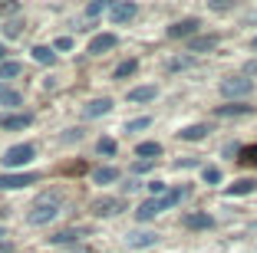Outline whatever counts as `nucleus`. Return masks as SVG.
<instances>
[{
  "label": "nucleus",
  "instance_id": "obj_37",
  "mask_svg": "<svg viewBox=\"0 0 257 253\" xmlns=\"http://www.w3.org/2000/svg\"><path fill=\"white\" fill-rule=\"evenodd\" d=\"M250 20H257V10H254V14H250Z\"/></svg>",
  "mask_w": 257,
  "mask_h": 253
},
{
  "label": "nucleus",
  "instance_id": "obj_36",
  "mask_svg": "<svg viewBox=\"0 0 257 253\" xmlns=\"http://www.w3.org/2000/svg\"><path fill=\"white\" fill-rule=\"evenodd\" d=\"M247 73H257V60H254V63H250V66H247Z\"/></svg>",
  "mask_w": 257,
  "mask_h": 253
},
{
  "label": "nucleus",
  "instance_id": "obj_35",
  "mask_svg": "<svg viewBox=\"0 0 257 253\" xmlns=\"http://www.w3.org/2000/svg\"><path fill=\"white\" fill-rule=\"evenodd\" d=\"M0 63H7V50L4 46H0Z\"/></svg>",
  "mask_w": 257,
  "mask_h": 253
},
{
  "label": "nucleus",
  "instance_id": "obj_28",
  "mask_svg": "<svg viewBox=\"0 0 257 253\" xmlns=\"http://www.w3.org/2000/svg\"><path fill=\"white\" fill-rule=\"evenodd\" d=\"M201 178L208 181V184H218V181H221V168H204Z\"/></svg>",
  "mask_w": 257,
  "mask_h": 253
},
{
  "label": "nucleus",
  "instance_id": "obj_3",
  "mask_svg": "<svg viewBox=\"0 0 257 253\" xmlns=\"http://www.w3.org/2000/svg\"><path fill=\"white\" fill-rule=\"evenodd\" d=\"M250 92H254V82H250L247 76H227V79L221 82V96L224 99H247Z\"/></svg>",
  "mask_w": 257,
  "mask_h": 253
},
{
  "label": "nucleus",
  "instance_id": "obj_34",
  "mask_svg": "<svg viewBox=\"0 0 257 253\" xmlns=\"http://www.w3.org/2000/svg\"><path fill=\"white\" fill-rule=\"evenodd\" d=\"M152 164H155V161H136V164H132V171H149Z\"/></svg>",
  "mask_w": 257,
  "mask_h": 253
},
{
  "label": "nucleus",
  "instance_id": "obj_24",
  "mask_svg": "<svg viewBox=\"0 0 257 253\" xmlns=\"http://www.w3.org/2000/svg\"><path fill=\"white\" fill-rule=\"evenodd\" d=\"M139 69V60H125V63H119V66H115V79H125V76H132Z\"/></svg>",
  "mask_w": 257,
  "mask_h": 253
},
{
  "label": "nucleus",
  "instance_id": "obj_22",
  "mask_svg": "<svg viewBox=\"0 0 257 253\" xmlns=\"http://www.w3.org/2000/svg\"><path fill=\"white\" fill-rule=\"evenodd\" d=\"M155 233H132V237H128V246H136V250H142V246H152L155 243Z\"/></svg>",
  "mask_w": 257,
  "mask_h": 253
},
{
  "label": "nucleus",
  "instance_id": "obj_18",
  "mask_svg": "<svg viewBox=\"0 0 257 253\" xmlns=\"http://www.w3.org/2000/svg\"><path fill=\"white\" fill-rule=\"evenodd\" d=\"M30 115H27V112H23V115H4V119H0V128H27L30 125Z\"/></svg>",
  "mask_w": 257,
  "mask_h": 253
},
{
  "label": "nucleus",
  "instance_id": "obj_17",
  "mask_svg": "<svg viewBox=\"0 0 257 253\" xmlns=\"http://www.w3.org/2000/svg\"><path fill=\"white\" fill-rule=\"evenodd\" d=\"M23 102V96L17 89H10V86H4L0 82V105H7V109H14V105H20Z\"/></svg>",
  "mask_w": 257,
  "mask_h": 253
},
{
  "label": "nucleus",
  "instance_id": "obj_33",
  "mask_svg": "<svg viewBox=\"0 0 257 253\" xmlns=\"http://www.w3.org/2000/svg\"><path fill=\"white\" fill-rule=\"evenodd\" d=\"M53 50H73V37H60L53 43Z\"/></svg>",
  "mask_w": 257,
  "mask_h": 253
},
{
  "label": "nucleus",
  "instance_id": "obj_19",
  "mask_svg": "<svg viewBox=\"0 0 257 253\" xmlns=\"http://www.w3.org/2000/svg\"><path fill=\"white\" fill-rule=\"evenodd\" d=\"M30 53H33V60L43 63V66H46V63L53 66V60H56V50H53V46H33Z\"/></svg>",
  "mask_w": 257,
  "mask_h": 253
},
{
  "label": "nucleus",
  "instance_id": "obj_29",
  "mask_svg": "<svg viewBox=\"0 0 257 253\" xmlns=\"http://www.w3.org/2000/svg\"><path fill=\"white\" fill-rule=\"evenodd\" d=\"M53 243H73L76 240V230H63V233H56V237H50Z\"/></svg>",
  "mask_w": 257,
  "mask_h": 253
},
{
  "label": "nucleus",
  "instance_id": "obj_10",
  "mask_svg": "<svg viewBox=\"0 0 257 253\" xmlns=\"http://www.w3.org/2000/svg\"><path fill=\"white\" fill-rule=\"evenodd\" d=\"M115 43H119L115 33H96V37L89 40V53H92V56H102V53H109Z\"/></svg>",
  "mask_w": 257,
  "mask_h": 253
},
{
  "label": "nucleus",
  "instance_id": "obj_32",
  "mask_svg": "<svg viewBox=\"0 0 257 253\" xmlns=\"http://www.w3.org/2000/svg\"><path fill=\"white\" fill-rule=\"evenodd\" d=\"M20 30H23V23H20V20H10L7 27H4V33H7V37H17Z\"/></svg>",
  "mask_w": 257,
  "mask_h": 253
},
{
  "label": "nucleus",
  "instance_id": "obj_1",
  "mask_svg": "<svg viewBox=\"0 0 257 253\" xmlns=\"http://www.w3.org/2000/svg\"><path fill=\"white\" fill-rule=\"evenodd\" d=\"M60 204H63V194H56V191L46 194V197H40V201L30 207V214H27V223H30V227H43V223L56 220Z\"/></svg>",
  "mask_w": 257,
  "mask_h": 253
},
{
  "label": "nucleus",
  "instance_id": "obj_13",
  "mask_svg": "<svg viewBox=\"0 0 257 253\" xmlns=\"http://www.w3.org/2000/svg\"><path fill=\"white\" fill-rule=\"evenodd\" d=\"M155 96H159L155 86H136V89H128V102H152Z\"/></svg>",
  "mask_w": 257,
  "mask_h": 253
},
{
  "label": "nucleus",
  "instance_id": "obj_9",
  "mask_svg": "<svg viewBox=\"0 0 257 253\" xmlns=\"http://www.w3.org/2000/svg\"><path fill=\"white\" fill-rule=\"evenodd\" d=\"M122 207H125L122 197H99V201L92 204V214H96V217H115Z\"/></svg>",
  "mask_w": 257,
  "mask_h": 253
},
{
  "label": "nucleus",
  "instance_id": "obj_38",
  "mask_svg": "<svg viewBox=\"0 0 257 253\" xmlns=\"http://www.w3.org/2000/svg\"><path fill=\"white\" fill-rule=\"evenodd\" d=\"M254 50H257V37H254Z\"/></svg>",
  "mask_w": 257,
  "mask_h": 253
},
{
  "label": "nucleus",
  "instance_id": "obj_30",
  "mask_svg": "<svg viewBox=\"0 0 257 253\" xmlns=\"http://www.w3.org/2000/svg\"><path fill=\"white\" fill-rule=\"evenodd\" d=\"M241 161L257 164V145H250V148H244V151H241Z\"/></svg>",
  "mask_w": 257,
  "mask_h": 253
},
{
  "label": "nucleus",
  "instance_id": "obj_2",
  "mask_svg": "<svg viewBox=\"0 0 257 253\" xmlns=\"http://www.w3.org/2000/svg\"><path fill=\"white\" fill-rule=\"evenodd\" d=\"M33 155H37V148H33L30 142H23V145H10L7 151H4V168L7 171H17V168H23V164H30L33 161Z\"/></svg>",
  "mask_w": 257,
  "mask_h": 253
},
{
  "label": "nucleus",
  "instance_id": "obj_21",
  "mask_svg": "<svg viewBox=\"0 0 257 253\" xmlns=\"http://www.w3.org/2000/svg\"><path fill=\"white\" fill-rule=\"evenodd\" d=\"M250 112H254V109H250V105H221V109L218 112H214V115H221V119H227V115H250Z\"/></svg>",
  "mask_w": 257,
  "mask_h": 253
},
{
  "label": "nucleus",
  "instance_id": "obj_12",
  "mask_svg": "<svg viewBox=\"0 0 257 253\" xmlns=\"http://www.w3.org/2000/svg\"><path fill=\"white\" fill-rule=\"evenodd\" d=\"M214 46H218V37H214V33L188 40V53H208V50H214Z\"/></svg>",
  "mask_w": 257,
  "mask_h": 253
},
{
  "label": "nucleus",
  "instance_id": "obj_20",
  "mask_svg": "<svg viewBox=\"0 0 257 253\" xmlns=\"http://www.w3.org/2000/svg\"><path fill=\"white\" fill-rule=\"evenodd\" d=\"M250 191H257V181L254 178H241V181H234V184L227 187L231 197H234V194H250Z\"/></svg>",
  "mask_w": 257,
  "mask_h": 253
},
{
  "label": "nucleus",
  "instance_id": "obj_11",
  "mask_svg": "<svg viewBox=\"0 0 257 253\" xmlns=\"http://www.w3.org/2000/svg\"><path fill=\"white\" fill-rule=\"evenodd\" d=\"M112 109V99H92V102H86V109H83V115L86 119H99V115H106V112Z\"/></svg>",
  "mask_w": 257,
  "mask_h": 253
},
{
  "label": "nucleus",
  "instance_id": "obj_15",
  "mask_svg": "<svg viewBox=\"0 0 257 253\" xmlns=\"http://www.w3.org/2000/svg\"><path fill=\"white\" fill-rule=\"evenodd\" d=\"M92 181H96V184H112V181H119V168H112V164L96 168V171H92Z\"/></svg>",
  "mask_w": 257,
  "mask_h": 253
},
{
  "label": "nucleus",
  "instance_id": "obj_25",
  "mask_svg": "<svg viewBox=\"0 0 257 253\" xmlns=\"http://www.w3.org/2000/svg\"><path fill=\"white\" fill-rule=\"evenodd\" d=\"M106 10H109L106 0H92V4H86V17H89V20H92V17H99V14H106Z\"/></svg>",
  "mask_w": 257,
  "mask_h": 253
},
{
  "label": "nucleus",
  "instance_id": "obj_16",
  "mask_svg": "<svg viewBox=\"0 0 257 253\" xmlns=\"http://www.w3.org/2000/svg\"><path fill=\"white\" fill-rule=\"evenodd\" d=\"M136 155L142 158V161H155V158L162 155V145H159V142H142V145L136 148Z\"/></svg>",
  "mask_w": 257,
  "mask_h": 253
},
{
  "label": "nucleus",
  "instance_id": "obj_31",
  "mask_svg": "<svg viewBox=\"0 0 257 253\" xmlns=\"http://www.w3.org/2000/svg\"><path fill=\"white\" fill-rule=\"evenodd\" d=\"M99 151L102 155H115V142L112 138H99Z\"/></svg>",
  "mask_w": 257,
  "mask_h": 253
},
{
  "label": "nucleus",
  "instance_id": "obj_14",
  "mask_svg": "<svg viewBox=\"0 0 257 253\" xmlns=\"http://www.w3.org/2000/svg\"><path fill=\"white\" fill-rule=\"evenodd\" d=\"M178 138L182 142H201V138H208V125H185L178 132Z\"/></svg>",
  "mask_w": 257,
  "mask_h": 253
},
{
  "label": "nucleus",
  "instance_id": "obj_7",
  "mask_svg": "<svg viewBox=\"0 0 257 253\" xmlns=\"http://www.w3.org/2000/svg\"><path fill=\"white\" fill-rule=\"evenodd\" d=\"M40 174L37 171H27V174H0V187L4 191H14V187H27V184H37Z\"/></svg>",
  "mask_w": 257,
  "mask_h": 253
},
{
  "label": "nucleus",
  "instance_id": "obj_26",
  "mask_svg": "<svg viewBox=\"0 0 257 253\" xmlns=\"http://www.w3.org/2000/svg\"><path fill=\"white\" fill-rule=\"evenodd\" d=\"M145 187H149L152 197H165V194H168V184H165V181H149Z\"/></svg>",
  "mask_w": 257,
  "mask_h": 253
},
{
  "label": "nucleus",
  "instance_id": "obj_5",
  "mask_svg": "<svg viewBox=\"0 0 257 253\" xmlns=\"http://www.w3.org/2000/svg\"><path fill=\"white\" fill-rule=\"evenodd\" d=\"M139 14V4H132V0H119V4H109V17H112V23H128V20H136Z\"/></svg>",
  "mask_w": 257,
  "mask_h": 253
},
{
  "label": "nucleus",
  "instance_id": "obj_23",
  "mask_svg": "<svg viewBox=\"0 0 257 253\" xmlns=\"http://www.w3.org/2000/svg\"><path fill=\"white\" fill-rule=\"evenodd\" d=\"M20 73H23V66H20V63H14V60L0 63V79H14V76H20Z\"/></svg>",
  "mask_w": 257,
  "mask_h": 253
},
{
  "label": "nucleus",
  "instance_id": "obj_6",
  "mask_svg": "<svg viewBox=\"0 0 257 253\" xmlns=\"http://www.w3.org/2000/svg\"><path fill=\"white\" fill-rule=\"evenodd\" d=\"M182 227L185 230H208V227H214V217L208 210H188L182 217Z\"/></svg>",
  "mask_w": 257,
  "mask_h": 253
},
{
  "label": "nucleus",
  "instance_id": "obj_27",
  "mask_svg": "<svg viewBox=\"0 0 257 253\" xmlns=\"http://www.w3.org/2000/svg\"><path fill=\"white\" fill-rule=\"evenodd\" d=\"M149 125H152V119H149V115H142V119H132V122H128L125 132H142V128H149Z\"/></svg>",
  "mask_w": 257,
  "mask_h": 253
},
{
  "label": "nucleus",
  "instance_id": "obj_4",
  "mask_svg": "<svg viewBox=\"0 0 257 253\" xmlns=\"http://www.w3.org/2000/svg\"><path fill=\"white\" fill-rule=\"evenodd\" d=\"M198 27H201V23H198L195 17H185V20H178V23L168 27V37H172V40H195Z\"/></svg>",
  "mask_w": 257,
  "mask_h": 253
},
{
  "label": "nucleus",
  "instance_id": "obj_8",
  "mask_svg": "<svg viewBox=\"0 0 257 253\" xmlns=\"http://www.w3.org/2000/svg\"><path fill=\"white\" fill-rule=\"evenodd\" d=\"M165 207H168V204H165V197H149V201H142V204H139L136 217H139V220H152V217H159Z\"/></svg>",
  "mask_w": 257,
  "mask_h": 253
}]
</instances>
